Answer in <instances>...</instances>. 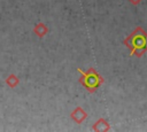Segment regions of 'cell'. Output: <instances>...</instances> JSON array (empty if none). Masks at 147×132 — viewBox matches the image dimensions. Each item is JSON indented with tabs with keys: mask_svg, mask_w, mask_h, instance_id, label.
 <instances>
[{
	"mask_svg": "<svg viewBox=\"0 0 147 132\" xmlns=\"http://www.w3.org/2000/svg\"><path fill=\"white\" fill-rule=\"evenodd\" d=\"M123 44L130 48V55L140 57L147 52V32L142 28L137 26Z\"/></svg>",
	"mask_w": 147,
	"mask_h": 132,
	"instance_id": "6da1fadb",
	"label": "cell"
},
{
	"mask_svg": "<svg viewBox=\"0 0 147 132\" xmlns=\"http://www.w3.org/2000/svg\"><path fill=\"white\" fill-rule=\"evenodd\" d=\"M77 71L80 73L79 77V83L88 91V92H94L98 90V87L103 83V78L102 76L94 69V68H90L87 69V71H83L80 68H77Z\"/></svg>",
	"mask_w": 147,
	"mask_h": 132,
	"instance_id": "7a4b0ae2",
	"label": "cell"
},
{
	"mask_svg": "<svg viewBox=\"0 0 147 132\" xmlns=\"http://www.w3.org/2000/svg\"><path fill=\"white\" fill-rule=\"evenodd\" d=\"M70 117H71L76 123L80 124V123H83V121L87 117V114L84 111V109H83L82 107H76V108L71 111Z\"/></svg>",
	"mask_w": 147,
	"mask_h": 132,
	"instance_id": "3957f363",
	"label": "cell"
},
{
	"mask_svg": "<svg viewBox=\"0 0 147 132\" xmlns=\"http://www.w3.org/2000/svg\"><path fill=\"white\" fill-rule=\"evenodd\" d=\"M92 129L94 131H108L110 129V126H109V124H108V122L106 119L100 118L98 122L94 123V125H93Z\"/></svg>",
	"mask_w": 147,
	"mask_h": 132,
	"instance_id": "277c9868",
	"label": "cell"
},
{
	"mask_svg": "<svg viewBox=\"0 0 147 132\" xmlns=\"http://www.w3.org/2000/svg\"><path fill=\"white\" fill-rule=\"evenodd\" d=\"M33 32H34L39 38H42V37H45V36L47 34L48 29H47V26H46L44 23H38V24L33 28Z\"/></svg>",
	"mask_w": 147,
	"mask_h": 132,
	"instance_id": "5b68a950",
	"label": "cell"
},
{
	"mask_svg": "<svg viewBox=\"0 0 147 132\" xmlns=\"http://www.w3.org/2000/svg\"><path fill=\"white\" fill-rule=\"evenodd\" d=\"M18 83H20V79L17 78V76L16 75H9L7 78H6V84L9 86V87H16L17 85H18Z\"/></svg>",
	"mask_w": 147,
	"mask_h": 132,
	"instance_id": "8992f818",
	"label": "cell"
},
{
	"mask_svg": "<svg viewBox=\"0 0 147 132\" xmlns=\"http://www.w3.org/2000/svg\"><path fill=\"white\" fill-rule=\"evenodd\" d=\"M129 1H130L131 3H133V5H138V3H139L141 0H129Z\"/></svg>",
	"mask_w": 147,
	"mask_h": 132,
	"instance_id": "52a82bcc",
	"label": "cell"
}]
</instances>
